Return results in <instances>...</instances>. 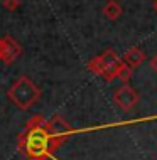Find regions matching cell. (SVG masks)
Segmentation results:
<instances>
[{"mask_svg":"<svg viewBox=\"0 0 157 160\" xmlns=\"http://www.w3.org/2000/svg\"><path fill=\"white\" fill-rule=\"evenodd\" d=\"M17 147L30 160H46L52 153L49 148V133L44 128H25L17 135Z\"/></svg>","mask_w":157,"mask_h":160,"instance_id":"cell-1","label":"cell"},{"mask_svg":"<svg viewBox=\"0 0 157 160\" xmlns=\"http://www.w3.org/2000/svg\"><path fill=\"white\" fill-rule=\"evenodd\" d=\"M7 96L12 103L20 108V110H29L32 108V105H36L37 99L41 98V89L39 86L34 83L30 78L27 76H20L12 83V86L8 88Z\"/></svg>","mask_w":157,"mask_h":160,"instance_id":"cell-2","label":"cell"},{"mask_svg":"<svg viewBox=\"0 0 157 160\" xmlns=\"http://www.w3.org/2000/svg\"><path fill=\"white\" fill-rule=\"evenodd\" d=\"M113 103H115L120 110L128 111L139 103V94L128 83H123L115 93H113Z\"/></svg>","mask_w":157,"mask_h":160,"instance_id":"cell-3","label":"cell"},{"mask_svg":"<svg viewBox=\"0 0 157 160\" xmlns=\"http://www.w3.org/2000/svg\"><path fill=\"white\" fill-rule=\"evenodd\" d=\"M100 59H102L103 66H105V81H113L115 78H118V69L122 66V58H118V54L113 49H105L102 54H100Z\"/></svg>","mask_w":157,"mask_h":160,"instance_id":"cell-4","label":"cell"},{"mask_svg":"<svg viewBox=\"0 0 157 160\" xmlns=\"http://www.w3.org/2000/svg\"><path fill=\"white\" fill-rule=\"evenodd\" d=\"M22 54V46L14 37L5 36L0 39V61L5 64H12Z\"/></svg>","mask_w":157,"mask_h":160,"instance_id":"cell-5","label":"cell"},{"mask_svg":"<svg viewBox=\"0 0 157 160\" xmlns=\"http://www.w3.org/2000/svg\"><path fill=\"white\" fill-rule=\"evenodd\" d=\"M46 130L52 137H66L68 138L73 133L71 125H69L64 118H61V116H54L52 120H49L46 125Z\"/></svg>","mask_w":157,"mask_h":160,"instance_id":"cell-6","label":"cell"},{"mask_svg":"<svg viewBox=\"0 0 157 160\" xmlns=\"http://www.w3.org/2000/svg\"><path fill=\"white\" fill-rule=\"evenodd\" d=\"M122 61L127 64V66H130L132 69H135L145 61V52H144L140 47H130L127 52L122 56Z\"/></svg>","mask_w":157,"mask_h":160,"instance_id":"cell-7","label":"cell"},{"mask_svg":"<svg viewBox=\"0 0 157 160\" xmlns=\"http://www.w3.org/2000/svg\"><path fill=\"white\" fill-rule=\"evenodd\" d=\"M102 12L108 20H118L120 15L123 14V7H122V3L118 2V0H108V2L103 5Z\"/></svg>","mask_w":157,"mask_h":160,"instance_id":"cell-8","label":"cell"},{"mask_svg":"<svg viewBox=\"0 0 157 160\" xmlns=\"http://www.w3.org/2000/svg\"><path fill=\"white\" fill-rule=\"evenodd\" d=\"M88 69L93 72V74H97L100 78L105 76V66H103L102 59H100V54L95 56L93 59H90V61H88Z\"/></svg>","mask_w":157,"mask_h":160,"instance_id":"cell-9","label":"cell"},{"mask_svg":"<svg viewBox=\"0 0 157 160\" xmlns=\"http://www.w3.org/2000/svg\"><path fill=\"white\" fill-rule=\"evenodd\" d=\"M132 74H133V69L130 66H127L125 62H122V66L118 69V79H122L123 83H128L130 78H132Z\"/></svg>","mask_w":157,"mask_h":160,"instance_id":"cell-10","label":"cell"},{"mask_svg":"<svg viewBox=\"0 0 157 160\" xmlns=\"http://www.w3.org/2000/svg\"><path fill=\"white\" fill-rule=\"evenodd\" d=\"M2 3L7 10H17L20 7V0H2Z\"/></svg>","mask_w":157,"mask_h":160,"instance_id":"cell-11","label":"cell"},{"mask_svg":"<svg viewBox=\"0 0 157 160\" xmlns=\"http://www.w3.org/2000/svg\"><path fill=\"white\" fill-rule=\"evenodd\" d=\"M150 68H152V71H155L157 72V54H154V58L150 59Z\"/></svg>","mask_w":157,"mask_h":160,"instance_id":"cell-12","label":"cell"},{"mask_svg":"<svg viewBox=\"0 0 157 160\" xmlns=\"http://www.w3.org/2000/svg\"><path fill=\"white\" fill-rule=\"evenodd\" d=\"M154 10L157 12V0H154Z\"/></svg>","mask_w":157,"mask_h":160,"instance_id":"cell-13","label":"cell"},{"mask_svg":"<svg viewBox=\"0 0 157 160\" xmlns=\"http://www.w3.org/2000/svg\"><path fill=\"white\" fill-rule=\"evenodd\" d=\"M0 2H2V0H0Z\"/></svg>","mask_w":157,"mask_h":160,"instance_id":"cell-14","label":"cell"}]
</instances>
